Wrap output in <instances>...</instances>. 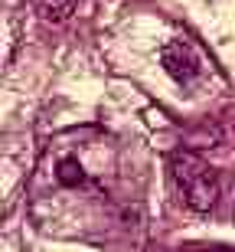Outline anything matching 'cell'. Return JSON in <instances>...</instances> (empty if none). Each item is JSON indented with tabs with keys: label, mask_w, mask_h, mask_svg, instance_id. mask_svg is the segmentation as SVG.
<instances>
[{
	"label": "cell",
	"mask_w": 235,
	"mask_h": 252,
	"mask_svg": "<svg viewBox=\"0 0 235 252\" xmlns=\"http://www.w3.org/2000/svg\"><path fill=\"white\" fill-rule=\"evenodd\" d=\"M160 65H163V72L177 85H193L199 75H203L199 53L186 39H170V43H163V46H160Z\"/></svg>",
	"instance_id": "7a4b0ae2"
},
{
	"label": "cell",
	"mask_w": 235,
	"mask_h": 252,
	"mask_svg": "<svg viewBox=\"0 0 235 252\" xmlns=\"http://www.w3.org/2000/svg\"><path fill=\"white\" fill-rule=\"evenodd\" d=\"M33 7L46 23H66L76 13V0H33Z\"/></svg>",
	"instance_id": "277c9868"
},
{
	"label": "cell",
	"mask_w": 235,
	"mask_h": 252,
	"mask_svg": "<svg viewBox=\"0 0 235 252\" xmlns=\"http://www.w3.org/2000/svg\"><path fill=\"white\" fill-rule=\"evenodd\" d=\"M170 177L177 187L180 200L196 210V213H209L219 200V177L206 160L193 154V151H177L170 158Z\"/></svg>",
	"instance_id": "6da1fadb"
},
{
	"label": "cell",
	"mask_w": 235,
	"mask_h": 252,
	"mask_svg": "<svg viewBox=\"0 0 235 252\" xmlns=\"http://www.w3.org/2000/svg\"><path fill=\"white\" fill-rule=\"evenodd\" d=\"M52 180L66 190H78V187L88 184V174H85L82 160H78L76 154H62V158L56 160V167H52Z\"/></svg>",
	"instance_id": "3957f363"
}]
</instances>
